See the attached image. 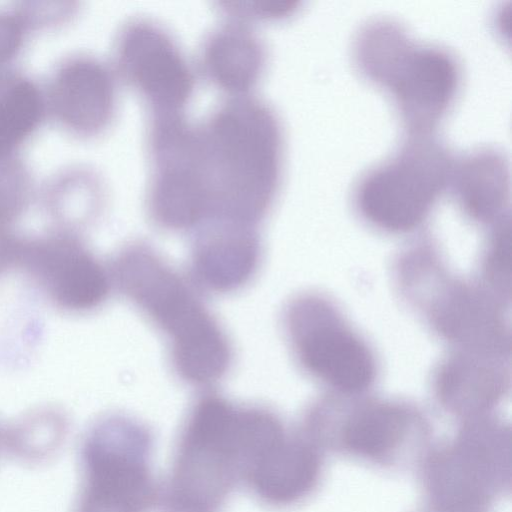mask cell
<instances>
[{
    "label": "cell",
    "instance_id": "6da1fadb",
    "mask_svg": "<svg viewBox=\"0 0 512 512\" xmlns=\"http://www.w3.org/2000/svg\"><path fill=\"white\" fill-rule=\"evenodd\" d=\"M108 268L112 285L164 334L183 382L207 388L224 379L232 344L192 281L143 241L123 245Z\"/></svg>",
    "mask_w": 512,
    "mask_h": 512
},
{
    "label": "cell",
    "instance_id": "7a4b0ae2",
    "mask_svg": "<svg viewBox=\"0 0 512 512\" xmlns=\"http://www.w3.org/2000/svg\"><path fill=\"white\" fill-rule=\"evenodd\" d=\"M198 127L212 199L209 222L257 227L281 183L284 137L277 113L253 94L229 96Z\"/></svg>",
    "mask_w": 512,
    "mask_h": 512
},
{
    "label": "cell",
    "instance_id": "3957f363",
    "mask_svg": "<svg viewBox=\"0 0 512 512\" xmlns=\"http://www.w3.org/2000/svg\"><path fill=\"white\" fill-rule=\"evenodd\" d=\"M267 410L202 394L182 428L167 491V512H221L245 482L264 434Z\"/></svg>",
    "mask_w": 512,
    "mask_h": 512
},
{
    "label": "cell",
    "instance_id": "277c9868",
    "mask_svg": "<svg viewBox=\"0 0 512 512\" xmlns=\"http://www.w3.org/2000/svg\"><path fill=\"white\" fill-rule=\"evenodd\" d=\"M422 472L434 512H488L511 480L510 430L471 418L452 443L428 454Z\"/></svg>",
    "mask_w": 512,
    "mask_h": 512
},
{
    "label": "cell",
    "instance_id": "5b68a950",
    "mask_svg": "<svg viewBox=\"0 0 512 512\" xmlns=\"http://www.w3.org/2000/svg\"><path fill=\"white\" fill-rule=\"evenodd\" d=\"M448 151L427 135H414L393 157L359 179L356 201L363 215L391 231L417 226L451 179Z\"/></svg>",
    "mask_w": 512,
    "mask_h": 512
},
{
    "label": "cell",
    "instance_id": "8992f818",
    "mask_svg": "<svg viewBox=\"0 0 512 512\" xmlns=\"http://www.w3.org/2000/svg\"><path fill=\"white\" fill-rule=\"evenodd\" d=\"M119 82L135 90L149 112H182L193 96L195 69L161 23L137 16L118 29L109 62Z\"/></svg>",
    "mask_w": 512,
    "mask_h": 512
},
{
    "label": "cell",
    "instance_id": "52a82bcc",
    "mask_svg": "<svg viewBox=\"0 0 512 512\" xmlns=\"http://www.w3.org/2000/svg\"><path fill=\"white\" fill-rule=\"evenodd\" d=\"M283 325L293 354L305 371L347 392L372 382V354L322 299L302 295L284 311Z\"/></svg>",
    "mask_w": 512,
    "mask_h": 512
},
{
    "label": "cell",
    "instance_id": "ba28073f",
    "mask_svg": "<svg viewBox=\"0 0 512 512\" xmlns=\"http://www.w3.org/2000/svg\"><path fill=\"white\" fill-rule=\"evenodd\" d=\"M18 269L51 305L69 314L100 308L113 287L108 266L83 234L52 227L36 236H23Z\"/></svg>",
    "mask_w": 512,
    "mask_h": 512
},
{
    "label": "cell",
    "instance_id": "9c48e42d",
    "mask_svg": "<svg viewBox=\"0 0 512 512\" xmlns=\"http://www.w3.org/2000/svg\"><path fill=\"white\" fill-rule=\"evenodd\" d=\"M94 455V512H148L157 490L150 467L152 437L130 416L98 424Z\"/></svg>",
    "mask_w": 512,
    "mask_h": 512
},
{
    "label": "cell",
    "instance_id": "30bf717a",
    "mask_svg": "<svg viewBox=\"0 0 512 512\" xmlns=\"http://www.w3.org/2000/svg\"><path fill=\"white\" fill-rule=\"evenodd\" d=\"M118 83L110 63L94 54L63 56L43 83L49 120L72 137L101 135L115 118Z\"/></svg>",
    "mask_w": 512,
    "mask_h": 512
},
{
    "label": "cell",
    "instance_id": "8fae6325",
    "mask_svg": "<svg viewBox=\"0 0 512 512\" xmlns=\"http://www.w3.org/2000/svg\"><path fill=\"white\" fill-rule=\"evenodd\" d=\"M151 174L145 192L150 221L168 232L196 231L212 218L210 184L199 131L148 154Z\"/></svg>",
    "mask_w": 512,
    "mask_h": 512
},
{
    "label": "cell",
    "instance_id": "7c38bea8",
    "mask_svg": "<svg viewBox=\"0 0 512 512\" xmlns=\"http://www.w3.org/2000/svg\"><path fill=\"white\" fill-rule=\"evenodd\" d=\"M386 68L379 84L396 99L406 127L427 135L452 103L460 79L456 59L447 50L408 41Z\"/></svg>",
    "mask_w": 512,
    "mask_h": 512
},
{
    "label": "cell",
    "instance_id": "4fadbf2b",
    "mask_svg": "<svg viewBox=\"0 0 512 512\" xmlns=\"http://www.w3.org/2000/svg\"><path fill=\"white\" fill-rule=\"evenodd\" d=\"M257 227L212 221L196 231L191 243V281L213 294H230L247 286L262 260Z\"/></svg>",
    "mask_w": 512,
    "mask_h": 512
},
{
    "label": "cell",
    "instance_id": "5bb4252c",
    "mask_svg": "<svg viewBox=\"0 0 512 512\" xmlns=\"http://www.w3.org/2000/svg\"><path fill=\"white\" fill-rule=\"evenodd\" d=\"M321 473L318 445L303 431H286L262 453L246 483L262 502L285 507L307 497Z\"/></svg>",
    "mask_w": 512,
    "mask_h": 512
},
{
    "label": "cell",
    "instance_id": "9a60e30c",
    "mask_svg": "<svg viewBox=\"0 0 512 512\" xmlns=\"http://www.w3.org/2000/svg\"><path fill=\"white\" fill-rule=\"evenodd\" d=\"M422 432L419 417L405 406L367 402L350 410L328 441L347 453L378 463H392Z\"/></svg>",
    "mask_w": 512,
    "mask_h": 512
},
{
    "label": "cell",
    "instance_id": "2e32d148",
    "mask_svg": "<svg viewBox=\"0 0 512 512\" xmlns=\"http://www.w3.org/2000/svg\"><path fill=\"white\" fill-rule=\"evenodd\" d=\"M266 60L264 42L252 25L225 19L205 36L198 63L204 77L229 97L252 94Z\"/></svg>",
    "mask_w": 512,
    "mask_h": 512
},
{
    "label": "cell",
    "instance_id": "e0dca14e",
    "mask_svg": "<svg viewBox=\"0 0 512 512\" xmlns=\"http://www.w3.org/2000/svg\"><path fill=\"white\" fill-rule=\"evenodd\" d=\"M106 184L92 168L74 164L55 171L39 187L38 198L52 228L83 234L101 215Z\"/></svg>",
    "mask_w": 512,
    "mask_h": 512
},
{
    "label": "cell",
    "instance_id": "ac0fdd59",
    "mask_svg": "<svg viewBox=\"0 0 512 512\" xmlns=\"http://www.w3.org/2000/svg\"><path fill=\"white\" fill-rule=\"evenodd\" d=\"M48 120L42 82L19 69L0 78V157L21 156Z\"/></svg>",
    "mask_w": 512,
    "mask_h": 512
},
{
    "label": "cell",
    "instance_id": "d6986e66",
    "mask_svg": "<svg viewBox=\"0 0 512 512\" xmlns=\"http://www.w3.org/2000/svg\"><path fill=\"white\" fill-rule=\"evenodd\" d=\"M486 358H455L440 371L439 397L451 412L469 418L482 416L500 398L503 370Z\"/></svg>",
    "mask_w": 512,
    "mask_h": 512
},
{
    "label": "cell",
    "instance_id": "ffe728a7",
    "mask_svg": "<svg viewBox=\"0 0 512 512\" xmlns=\"http://www.w3.org/2000/svg\"><path fill=\"white\" fill-rule=\"evenodd\" d=\"M451 179L463 209L477 219H491L505 206L509 178L504 158L494 150H478L453 165Z\"/></svg>",
    "mask_w": 512,
    "mask_h": 512
},
{
    "label": "cell",
    "instance_id": "44dd1931",
    "mask_svg": "<svg viewBox=\"0 0 512 512\" xmlns=\"http://www.w3.org/2000/svg\"><path fill=\"white\" fill-rule=\"evenodd\" d=\"M38 190L22 156L0 157V224L15 226L37 200Z\"/></svg>",
    "mask_w": 512,
    "mask_h": 512
},
{
    "label": "cell",
    "instance_id": "7402d4cb",
    "mask_svg": "<svg viewBox=\"0 0 512 512\" xmlns=\"http://www.w3.org/2000/svg\"><path fill=\"white\" fill-rule=\"evenodd\" d=\"M31 35L16 5L0 8V78L17 69Z\"/></svg>",
    "mask_w": 512,
    "mask_h": 512
},
{
    "label": "cell",
    "instance_id": "603a6c76",
    "mask_svg": "<svg viewBox=\"0 0 512 512\" xmlns=\"http://www.w3.org/2000/svg\"><path fill=\"white\" fill-rule=\"evenodd\" d=\"M298 4L292 0L220 1L217 9L224 19L252 25L256 21L288 17L297 10Z\"/></svg>",
    "mask_w": 512,
    "mask_h": 512
},
{
    "label": "cell",
    "instance_id": "cb8c5ba5",
    "mask_svg": "<svg viewBox=\"0 0 512 512\" xmlns=\"http://www.w3.org/2000/svg\"><path fill=\"white\" fill-rule=\"evenodd\" d=\"M32 33L69 24L78 13L72 1H26L15 4Z\"/></svg>",
    "mask_w": 512,
    "mask_h": 512
},
{
    "label": "cell",
    "instance_id": "d4e9b609",
    "mask_svg": "<svg viewBox=\"0 0 512 512\" xmlns=\"http://www.w3.org/2000/svg\"><path fill=\"white\" fill-rule=\"evenodd\" d=\"M22 240L15 226L0 224V276L18 269Z\"/></svg>",
    "mask_w": 512,
    "mask_h": 512
}]
</instances>
